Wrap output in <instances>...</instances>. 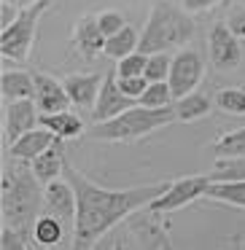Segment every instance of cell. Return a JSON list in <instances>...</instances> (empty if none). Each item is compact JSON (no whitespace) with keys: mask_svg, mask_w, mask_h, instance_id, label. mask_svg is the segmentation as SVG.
Here are the masks:
<instances>
[{"mask_svg":"<svg viewBox=\"0 0 245 250\" xmlns=\"http://www.w3.org/2000/svg\"><path fill=\"white\" fill-rule=\"evenodd\" d=\"M54 140H57L54 132H51L49 126L38 124L35 129L24 132L19 140H14L11 148H8V153H11V159H24V162H33V159L41 156V153H44Z\"/></svg>","mask_w":245,"mask_h":250,"instance_id":"14","label":"cell"},{"mask_svg":"<svg viewBox=\"0 0 245 250\" xmlns=\"http://www.w3.org/2000/svg\"><path fill=\"white\" fill-rule=\"evenodd\" d=\"M137 103L148 105V108H164V105H173L175 94H173V89H170V81H151L148 89L140 94Z\"/></svg>","mask_w":245,"mask_h":250,"instance_id":"25","label":"cell"},{"mask_svg":"<svg viewBox=\"0 0 245 250\" xmlns=\"http://www.w3.org/2000/svg\"><path fill=\"white\" fill-rule=\"evenodd\" d=\"M202 73H205V62H202V54L189 46L178 49L173 54V65H170V89H173L175 100L183 97V94L194 92L202 81Z\"/></svg>","mask_w":245,"mask_h":250,"instance_id":"7","label":"cell"},{"mask_svg":"<svg viewBox=\"0 0 245 250\" xmlns=\"http://www.w3.org/2000/svg\"><path fill=\"white\" fill-rule=\"evenodd\" d=\"M213 156L216 159H229V156H245V126L234 132H226L213 143Z\"/></svg>","mask_w":245,"mask_h":250,"instance_id":"23","label":"cell"},{"mask_svg":"<svg viewBox=\"0 0 245 250\" xmlns=\"http://www.w3.org/2000/svg\"><path fill=\"white\" fill-rule=\"evenodd\" d=\"M62 143L65 140L57 137L41 156H35L33 162H30L33 164V172L38 175L41 183H49V180H54V178H62V169H65V146H62Z\"/></svg>","mask_w":245,"mask_h":250,"instance_id":"16","label":"cell"},{"mask_svg":"<svg viewBox=\"0 0 245 250\" xmlns=\"http://www.w3.org/2000/svg\"><path fill=\"white\" fill-rule=\"evenodd\" d=\"M207 51H210V65L218 73H229L243 62L240 38L229 30L226 22H213L210 33H207Z\"/></svg>","mask_w":245,"mask_h":250,"instance_id":"8","label":"cell"},{"mask_svg":"<svg viewBox=\"0 0 245 250\" xmlns=\"http://www.w3.org/2000/svg\"><path fill=\"white\" fill-rule=\"evenodd\" d=\"M226 3H229V0H226Z\"/></svg>","mask_w":245,"mask_h":250,"instance_id":"38","label":"cell"},{"mask_svg":"<svg viewBox=\"0 0 245 250\" xmlns=\"http://www.w3.org/2000/svg\"><path fill=\"white\" fill-rule=\"evenodd\" d=\"M240 6H245V0H240Z\"/></svg>","mask_w":245,"mask_h":250,"instance_id":"37","label":"cell"},{"mask_svg":"<svg viewBox=\"0 0 245 250\" xmlns=\"http://www.w3.org/2000/svg\"><path fill=\"white\" fill-rule=\"evenodd\" d=\"M41 124V110L35 105L33 97L27 100H14V103H6V116H3V126H6V137L8 143L19 140L24 132L35 129Z\"/></svg>","mask_w":245,"mask_h":250,"instance_id":"12","label":"cell"},{"mask_svg":"<svg viewBox=\"0 0 245 250\" xmlns=\"http://www.w3.org/2000/svg\"><path fill=\"white\" fill-rule=\"evenodd\" d=\"M210 178L213 180H243L245 178V156L216 159Z\"/></svg>","mask_w":245,"mask_h":250,"instance_id":"26","label":"cell"},{"mask_svg":"<svg viewBox=\"0 0 245 250\" xmlns=\"http://www.w3.org/2000/svg\"><path fill=\"white\" fill-rule=\"evenodd\" d=\"M65 81V89L70 94V103L76 108H84V110H94V103L100 97V89H103V81H105V73H70V76L62 78Z\"/></svg>","mask_w":245,"mask_h":250,"instance_id":"13","label":"cell"},{"mask_svg":"<svg viewBox=\"0 0 245 250\" xmlns=\"http://www.w3.org/2000/svg\"><path fill=\"white\" fill-rule=\"evenodd\" d=\"M226 24H229V30H232V33L237 35L240 41H245V6L232 8V11H229Z\"/></svg>","mask_w":245,"mask_h":250,"instance_id":"32","label":"cell"},{"mask_svg":"<svg viewBox=\"0 0 245 250\" xmlns=\"http://www.w3.org/2000/svg\"><path fill=\"white\" fill-rule=\"evenodd\" d=\"M38 175L33 172V164L24 159H14L3 167L0 178V215L3 223L14 226L33 242V229L38 221V210L44 207V188ZM35 245V242H33Z\"/></svg>","mask_w":245,"mask_h":250,"instance_id":"2","label":"cell"},{"mask_svg":"<svg viewBox=\"0 0 245 250\" xmlns=\"http://www.w3.org/2000/svg\"><path fill=\"white\" fill-rule=\"evenodd\" d=\"M33 81H35V105H38L41 113H60V110L70 108V94L65 89V81H57L54 76L49 73H33Z\"/></svg>","mask_w":245,"mask_h":250,"instance_id":"11","label":"cell"},{"mask_svg":"<svg viewBox=\"0 0 245 250\" xmlns=\"http://www.w3.org/2000/svg\"><path fill=\"white\" fill-rule=\"evenodd\" d=\"M137 105V100H132L130 94L121 92L119 86V76H116V67L105 73V81H103V89H100V97L94 103V110H92V119L94 121H108L113 116L124 113L127 108Z\"/></svg>","mask_w":245,"mask_h":250,"instance_id":"10","label":"cell"},{"mask_svg":"<svg viewBox=\"0 0 245 250\" xmlns=\"http://www.w3.org/2000/svg\"><path fill=\"white\" fill-rule=\"evenodd\" d=\"M0 248L3 250H27V248H35V245L30 242L22 231H17L14 226L3 223V226H0Z\"/></svg>","mask_w":245,"mask_h":250,"instance_id":"29","label":"cell"},{"mask_svg":"<svg viewBox=\"0 0 245 250\" xmlns=\"http://www.w3.org/2000/svg\"><path fill=\"white\" fill-rule=\"evenodd\" d=\"M146 65H148V54L146 51H132V54L116 60V76L127 78V76H146Z\"/></svg>","mask_w":245,"mask_h":250,"instance_id":"27","label":"cell"},{"mask_svg":"<svg viewBox=\"0 0 245 250\" xmlns=\"http://www.w3.org/2000/svg\"><path fill=\"white\" fill-rule=\"evenodd\" d=\"M173 121H178L173 105L148 108V105L137 103L108 121H94V126L89 129V137L103 140V143H132V140H140V137L162 129V126L173 124Z\"/></svg>","mask_w":245,"mask_h":250,"instance_id":"4","label":"cell"},{"mask_svg":"<svg viewBox=\"0 0 245 250\" xmlns=\"http://www.w3.org/2000/svg\"><path fill=\"white\" fill-rule=\"evenodd\" d=\"M76 210H78L76 188L67 183L65 175L44 183V212L57 215L73 231V229H76Z\"/></svg>","mask_w":245,"mask_h":250,"instance_id":"9","label":"cell"},{"mask_svg":"<svg viewBox=\"0 0 245 250\" xmlns=\"http://www.w3.org/2000/svg\"><path fill=\"white\" fill-rule=\"evenodd\" d=\"M216 108L226 116H245V89L240 86H226L216 92Z\"/></svg>","mask_w":245,"mask_h":250,"instance_id":"24","label":"cell"},{"mask_svg":"<svg viewBox=\"0 0 245 250\" xmlns=\"http://www.w3.org/2000/svg\"><path fill=\"white\" fill-rule=\"evenodd\" d=\"M97 22H100V30L105 33V38H111V35H116L121 27H127V17L121 11H113V8L100 11L97 14Z\"/></svg>","mask_w":245,"mask_h":250,"instance_id":"30","label":"cell"},{"mask_svg":"<svg viewBox=\"0 0 245 250\" xmlns=\"http://www.w3.org/2000/svg\"><path fill=\"white\" fill-rule=\"evenodd\" d=\"M8 3H14L17 8H24V6H30V3H35V0H8Z\"/></svg>","mask_w":245,"mask_h":250,"instance_id":"35","label":"cell"},{"mask_svg":"<svg viewBox=\"0 0 245 250\" xmlns=\"http://www.w3.org/2000/svg\"><path fill=\"white\" fill-rule=\"evenodd\" d=\"M62 175L76 188V199H78L76 229H73V245L76 248L97 245L113 226H119L135 210L148 207L170 186V180H159V183H143V186H130V188H105V186H97L94 180H89L67 159Z\"/></svg>","mask_w":245,"mask_h":250,"instance_id":"1","label":"cell"},{"mask_svg":"<svg viewBox=\"0 0 245 250\" xmlns=\"http://www.w3.org/2000/svg\"><path fill=\"white\" fill-rule=\"evenodd\" d=\"M65 231H67V226L60 221V218L51 215V212H44V215H38V221H35L33 242L41 245V248H54V245L62 242Z\"/></svg>","mask_w":245,"mask_h":250,"instance_id":"20","label":"cell"},{"mask_svg":"<svg viewBox=\"0 0 245 250\" xmlns=\"http://www.w3.org/2000/svg\"><path fill=\"white\" fill-rule=\"evenodd\" d=\"M137 46H140V35H137V30H132L130 24H127V27H121L116 35H111V38L105 41L103 54L111 57V60H121V57L137 51Z\"/></svg>","mask_w":245,"mask_h":250,"instance_id":"22","label":"cell"},{"mask_svg":"<svg viewBox=\"0 0 245 250\" xmlns=\"http://www.w3.org/2000/svg\"><path fill=\"white\" fill-rule=\"evenodd\" d=\"M207 199L226 202L232 207H245V178L243 180H213L207 186Z\"/></svg>","mask_w":245,"mask_h":250,"instance_id":"21","label":"cell"},{"mask_svg":"<svg viewBox=\"0 0 245 250\" xmlns=\"http://www.w3.org/2000/svg\"><path fill=\"white\" fill-rule=\"evenodd\" d=\"M218 3H226V0H180V6H183L189 14H202V11H210V8H216Z\"/></svg>","mask_w":245,"mask_h":250,"instance_id":"33","label":"cell"},{"mask_svg":"<svg viewBox=\"0 0 245 250\" xmlns=\"http://www.w3.org/2000/svg\"><path fill=\"white\" fill-rule=\"evenodd\" d=\"M194 19L183 6H175L173 0H154L137 49L146 51V54L183 49L194 38Z\"/></svg>","mask_w":245,"mask_h":250,"instance_id":"3","label":"cell"},{"mask_svg":"<svg viewBox=\"0 0 245 250\" xmlns=\"http://www.w3.org/2000/svg\"><path fill=\"white\" fill-rule=\"evenodd\" d=\"M148 78L146 76H127V78H119V86L124 94H130L132 100H140V94L148 89Z\"/></svg>","mask_w":245,"mask_h":250,"instance_id":"31","label":"cell"},{"mask_svg":"<svg viewBox=\"0 0 245 250\" xmlns=\"http://www.w3.org/2000/svg\"><path fill=\"white\" fill-rule=\"evenodd\" d=\"M210 183H213L210 175H186V178L170 180L167 191H164V194H159L156 199L148 205V210L162 212V215L175 212V210H180V207L197 202L200 196H205L207 194V186H210Z\"/></svg>","mask_w":245,"mask_h":250,"instance_id":"6","label":"cell"},{"mask_svg":"<svg viewBox=\"0 0 245 250\" xmlns=\"http://www.w3.org/2000/svg\"><path fill=\"white\" fill-rule=\"evenodd\" d=\"M0 94H3V103H14V100L35 97L33 73H24V70H3V76H0Z\"/></svg>","mask_w":245,"mask_h":250,"instance_id":"17","label":"cell"},{"mask_svg":"<svg viewBox=\"0 0 245 250\" xmlns=\"http://www.w3.org/2000/svg\"><path fill=\"white\" fill-rule=\"evenodd\" d=\"M41 124L49 126L60 140H76L84 135V121L70 110H60V113H41Z\"/></svg>","mask_w":245,"mask_h":250,"instance_id":"19","label":"cell"},{"mask_svg":"<svg viewBox=\"0 0 245 250\" xmlns=\"http://www.w3.org/2000/svg\"><path fill=\"white\" fill-rule=\"evenodd\" d=\"M51 0H35L30 6L19 8V17L0 33V54L3 60L14 62H27L30 49L35 43V33H38V19L46 14Z\"/></svg>","mask_w":245,"mask_h":250,"instance_id":"5","label":"cell"},{"mask_svg":"<svg viewBox=\"0 0 245 250\" xmlns=\"http://www.w3.org/2000/svg\"><path fill=\"white\" fill-rule=\"evenodd\" d=\"M105 33L100 30L97 14H89V17H81L73 27V46L81 51L84 57H94L105 49Z\"/></svg>","mask_w":245,"mask_h":250,"instance_id":"15","label":"cell"},{"mask_svg":"<svg viewBox=\"0 0 245 250\" xmlns=\"http://www.w3.org/2000/svg\"><path fill=\"white\" fill-rule=\"evenodd\" d=\"M170 65H173V54L170 51H154V54H148L146 78L148 81H167Z\"/></svg>","mask_w":245,"mask_h":250,"instance_id":"28","label":"cell"},{"mask_svg":"<svg viewBox=\"0 0 245 250\" xmlns=\"http://www.w3.org/2000/svg\"><path fill=\"white\" fill-rule=\"evenodd\" d=\"M17 17H19V8L14 6V3H8V0H3V3H0V27L6 30Z\"/></svg>","mask_w":245,"mask_h":250,"instance_id":"34","label":"cell"},{"mask_svg":"<svg viewBox=\"0 0 245 250\" xmlns=\"http://www.w3.org/2000/svg\"><path fill=\"white\" fill-rule=\"evenodd\" d=\"M216 105V100H210L207 94H202V92H189V94H183V97H178L173 103V108H175V119L178 121H200V119H205L207 113H210V108Z\"/></svg>","mask_w":245,"mask_h":250,"instance_id":"18","label":"cell"},{"mask_svg":"<svg viewBox=\"0 0 245 250\" xmlns=\"http://www.w3.org/2000/svg\"><path fill=\"white\" fill-rule=\"evenodd\" d=\"M237 245H245V239H237Z\"/></svg>","mask_w":245,"mask_h":250,"instance_id":"36","label":"cell"}]
</instances>
